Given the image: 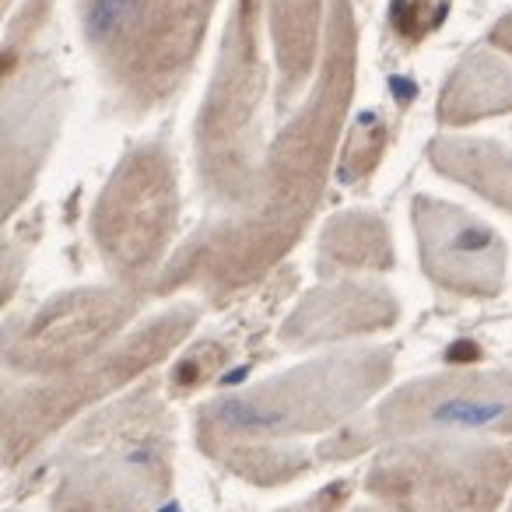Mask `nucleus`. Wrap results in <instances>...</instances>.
Listing matches in <instances>:
<instances>
[{
	"label": "nucleus",
	"mask_w": 512,
	"mask_h": 512,
	"mask_svg": "<svg viewBox=\"0 0 512 512\" xmlns=\"http://www.w3.org/2000/svg\"><path fill=\"white\" fill-rule=\"evenodd\" d=\"M390 235L372 214H344L327 228L320 249V271H365V267H390Z\"/></svg>",
	"instance_id": "12"
},
{
	"label": "nucleus",
	"mask_w": 512,
	"mask_h": 512,
	"mask_svg": "<svg viewBox=\"0 0 512 512\" xmlns=\"http://www.w3.org/2000/svg\"><path fill=\"white\" fill-rule=\"evenodd\" d=\"M421 264L439 288L470 299H491L505 285V242L481 218L446 200H414Z\"/></svg>",
	"instance_id": "9"
},
{
	"label": "nucleus",
	"mask_w": 512,
	"mask_h": 512,
	"mask_svg": "<svg viewBox=\"0 0 512 512\" xmlns=\"http://www.w3.org/2000/svg\"><path fill=\"white\" fill-rule=\"evenodd\" d=\"M176 214V172L165 148L151 144L123 158L92 218L95 246L120 285H141L158 271L176 232Z\"/></svg>",
	"instance_id": "7"
},
{
	"label": "nucleus",
	"mask_w": 512,
	"mask_h": 512,
	"mask_svg": "<svg viewBox=\"0 0 512 512\" xmlns=\"http://www.w3.org/2000/svg\"><path fill=\"white\" fill-rule=\"evenodd\" d=\"M351 512H386V509H379V505L372 502V505H358V509H351Z\"/></svg>",
	"instance_id": "14"
},
{
	"label": "nucleus",
	"mask_w": 512,
	"mask_h": 512,
	"mask_svg": "<svg viewBox=\"0 0 512 512\" xmlns=\"http://www.w3.org/2000/svg\"><path fill=\"white\" fill-rule=\"evenodd\" d=\"M351 488H355V484H351L348 477H341V481H330L327 488L306 495L302 502L281 505V509H274V512H344L351 502Z\"/></svg>",
	"instance_id": "13"
},
{
	"label": "nucleus",
	"mask_w": 512,
	"mask_h": 512,
	"mask_svg": "<svg viewBox=\"0 0 512 512\" xmlns=\"http://www.w3.org/2000/svg\"><path fill=\"white\" fill-rule=\"evenodd\" d=\"M421 435L512 439V369H453L421 376L365 407L316 446L320 463H348Z\"/></svg>",
	"instance_id": "4"
},
{
	"label": "nucleus",
	"mask_w": 512,
	"mask_h": 512,
	"mask_svg": "<svg viewBox=\"0 0 512 512\" xmlns=\"http://www.w3.org/2000/svg\"><path fill=\"white\" fill-rule=\"evenodd\" d=\"M46 512H155L176 488V418L155 379L67 428L46 463Z\"/></svg>",
	"instance_id": "2"
},
{
	"label": "nucleus",
	"mask_w": 512,
	"mask_h": 512,
	"mask_svg": "<svg viewBox=\"0 0 512 512\" xmlns=\"http://www.w3.org/2000/svg\"><path fill=\"white\" fill-rule=\"evenodd\" d=\"M8 512H11V509H8Z\"/></svg>",
	"instance_id": "16"
},
{
	"label": "nucleus",
	"mask_w": 512,
	"mask_h": 512,
	"mask_svg": "<svg viewBox=\"0 0 512 512\" xmlns=\"http://www.w3.org/2000/svg\"><path fill=\"white\" fill-rule=\"evenodd\" d=\"M393 320H397V302L386 288L344 281L334 288H316L285 323L281 341L295 344V348H316V344L376 334Z\"/></svg>",
	"instance_id": "10"
},
{
	"label": "nucleus",
	"mask_w": 512,
	"mask_h": 512,
	"mask_svg": "<svg viewBox=\"0 0 512 512\" xmlns=\"http://www.w3.org/2000/svg\"><path fill=\"white\" fill-rule=\"evenodd\" d=\"M432 158L456 183L474 186L484 200H495L498 207L512 211V158L502 148L477 141H449L439 144Z\"/></svg>",
	"instance_id": "11"
},
{
	"label": "nucleus",
	"mask_w": 512,
	"mask_h": 512,
	"mask_svg": "<svg viewBox=\"0 0 512 512\" xmlns=\"http://www.w3.org/2000/svg\"><path fill=\"white\" fill-rule=\"evenodd\" d=\"M362 484L386 512H498L512 498V449L470 435L390 442L372 453Z\"/></svg>",
	"instance_id": "5"
},
{
	"label": "nucleus",
	"mask_w": 512,
	"mask_h": 512,
	"mask_svg": "<svg viewBox=\"0 0 512 512\" xmlns=\"http://www.w3.org/2000/svg\"><path fill=\"white\" fill-rule=\"evenodd\" d=\"M505 512H512V498H509V505H505Z\"/></svg>",
	"instance_id": "15"
},
{
	"label": "nucleus",
	"mask_w": 512,
	"mask_h": 512,
	"mask_svg": "<svg viewBox=\"0 0 512 512\" xmlns=\"http://www.w3.org/2000/svg\"><path fill=\"white\" fill-rule=\"evenodd\" d=\"M134 313L130 292L81 288L60 295L4 341V372L11 379H50L78 369L120 341Z\"/></svg>",
	"instance_id": "8"
},
{
	"label": "nucleus",
	"mask_w": 512,
	"mask_h": 512,
	"mask_svg": "<svg viewBox=\"0 0 512 512\" xmlns=\"http://www.w3.org/2000/svg\"><path fill=\"white\" fill-rule=\"evenodd\" d=\"M197 316L200 309L193 302H179L155 320L134 327L78 369L50 379H4V411H0L4 470H22L25 463L36 460L46 442L74 428L95 407L109 404L148 379V372L186 341Z\"/></svg>",
	"instance_id": "3"
},
{
	"label": "nucleus",
	"mask_w": 512,
	"mask_h": 512,
	"mask_svg": "<svg viewBox=\"0 0 512 512\" xmlns=\"http://www.w3.org/2000/svg\"><path fill=\"white\" fill-rule=\"evenodd\" d=\"M85 32L113 81L148 106L179 85L214 0H81Z\"/></svg>",
	"instance_id": "6"
},
{
	"label": "nucleus",
	"mask_w": 512,
	"mask_h": 512,
	"mask_svg": "<svg viewBox=\"0 0 512 512\" xmlns=\"http://www.w3.org/2000/svg\"><path fill=\"white\" fill-rule=\"evenodd\" d=\"M393 348H341L288 372L218 393L193 411V442L253 488H285L316 467L306 442L341 432L393 379Z\"/></svg>",
	"instance_id": "1"
}]
</instances>
